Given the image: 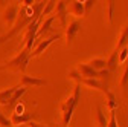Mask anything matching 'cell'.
<instances>
[{
  "label": "cell",
  "mask_w": 128,
  "mask_h": 127,
  "mask_svg": "<svg viewBox=\"0 0 128 127\" xmlns=\"http://www.w3.org/2000/svg\"><path fill=\"white\" fill-rule=\"evenodd\" d=\"M94 122H96V127H107L108 119L105 118V115H104V112H102V107H101V106H96V116H94Z\"/></svg>",
  "instance_id": "cell-15"
},
{
  "label": "cell",
  "mask_w": 128,
  "mask_h": 127,
  "mask_svg": "<svg viewBox=\"0 0 128 127\" xmlns=\"http://www.w3.org/2000/svg\"><path fill=\"white\" fill-rule=\"evenodd\" d=\"M0 125H2V127H12L11 119H8L2 112H0Z\"/></svg>",
  "instance_id": "cell-22"
},
{
  "label": "cell",
  "mask_w": 128,
  "mask_h": 127,
  "mask_svg": "<svg viewBox=\"0 0 128 127\" xmlns=\"http://www.w3.org/2000/svg\"><path fill=\"white\" fill-rule=\"evenodd\" d=\"M55 20H56L55 15H49V17L43 19V22H41V25H40V29H38V32H37V38H35V40H38L40 37H43L46 32H49V31L52 29V23H54Z\"/></svg>",
  "instance_id": "cell-10"
},
{
  "label": "cell",
  "mask_w": 128,
  "mask_h": 127,
  "mask_svg": "<svg viewBox=\"0 0 128 127\" xmlns=\"http://www.w3.org/2000/svg\"><path fill=\"white\" fill-rule=\"evenodd\" d=\"M82 5H84V12L88 14L90 9H92V6L94 5V2H93V0H86V2H82Z\"/></svg>",
  "instance_id": "cell-23"
},
{
  "label": "cell",
  "mask_w": 128,
  "mask_h": 127,
  "mask_svg": "<svg viewBox=\"0 0 128 127\" xmlns=\"http://www.w3.org/2000/svg\"><path fill=\"white\" fill-rule=\"evenodd\" d=\"M120 86H122V89L128 87V57L125 60V69H124V74H122V78H120Z\"/></svg>",
  "instance_id": "cell-19"
},
{
  "label": "cell",
  "mask_w": 128,
  "mask_h": 127,
  "mask_svg": "<svg viewBox=\"0 0 128 127\" xmlns=\"http://www.w3.org/2000/svg\"><path fill=\"white\" fill-rule=\"evenodd\" d=\"M113 9H114V3L113 2H107V17H108V23L113 22Z\"/></svg>",
  "instance_id": "cell-21"
},
{
  "label": "cell",
  "mask_w": 128,
  "mask_h": 127,
  "mask_svg": "<svg viewBox=\"0 0 128 127\" xmlns=\"http://www.w3.org/2000/svg\"><path fill=\"white\" fill-rule=\"evenodd\" d=\"M87 65H90L94 71H98V72H101V71H105L107 69V60L105 58H102V57H98V58H92Z\"/></svg>",
  "instance_id": "cell-14"
},
{
  "label": "cell",
  "mask_w": 128,
  "mask_h": 127,
  "mask_svg": "<svg viewBox=\"0 0 128 127\" xmlns=\"http://www.w3.org/2000/svg\"><path fill=\"white\" fill-rule=\"evenodd\" d=\"M23 110H24V106H23V104H17V107H15V113H17V115H22Z\"/></svg>",
  "instance_id": "cell-24"
},
{
  "label": "cell",
  "mask_w": 128,
  "mask_h": 127,
  "mask_svg": "<svg viewBox=\"0 0 128 127\" xmlns=\"http://www.w3.org/2000/svg\"><path fill=\"white\" fill-rule=\"evenodd\" d=\"M78 84H84V86H88L92 89H96V90H101L104 93L108 92L107 89V84H104L101 80H98V78H81V80L78 81Z\"/></svg>",
  "instance_id": "cell-8"
},
{
  "label": "cell",
  "mask_w": 128,
  "mask_h": 127,
  "mask_svg": "<svg viewBox=\"0 0 128 127\" xmlns=\"http://www.w3.org/2000/svg\"><path fill=\"white\" fill-rule=\"evenodd\" d=\"M34 115H17V113H12L11 116V124L12 127H17V125H22V124H26V122H30V121H34Z\"/></svg>",
  "instance_id": "cell-12"
},
{
  "label": "cell",
  "mask_w": 128,
  "mask_h": 127,
  "mask_svg": "<svg viewBox=\"0 0 128 127\" xmlns=\"http://www.w3.org/2000/svg\"><path fill=\"white\" fill-rule=\"evenodd\" d=\"M61 37L60 35H52V37H49V38H44V40H41L40 43H38V46L35 47L34 51H32L30 54H29V58H34V57H38V55H41L47 47H49L55 40H60Z\"/></svg>",
  "instance_id": "cell-6"
},
{
  "label": "cell",
  "mask_w": 128,
  "mask_h": 127,
  "mask_svg": "<svg viewBox=\"0 0 128 127\" xmlns=\"http://www.w3.org/2000/svg\"><path fill=\"white\" fill-rule=\"evenodd\" d=\"M81 98V84H78L73 87V93L61 104V119H62V127H69V122L73 116V112L79 103Z\"/></svg>",
  "instance_id": "cell-1"
},
{
  "label": "cell",
  "mask_w": 128,
  "mask_h": 127,
  "mask_svg": "<svg viewBox=\"0 0 128 127\" xmlns=\"http://www.w3.org/2000/svg\"><path fill=\"white\" fill-rule=\"evenodd\" d=\"M26 90H28V87H18L17 90L14 92V95L11 97V100H9V104L8 106H14V104H17V101L23 97V95L26 93Z\"/></svg>",
  "instance_id": "cell-16"
},
{
  "label": "cell",
  "mask_w": 128,
  "mask_h": 127,
  "mask_svg": "<svg viewBox=\"0 0 128 127\" xmlns=\"http://www.w3.org/2000/svg\"><path fill=\"white\" fill-rule=\"evenodd\" d=\"M105 97H107V106H108V109H110V112H111V110H116V109H118V101H116V98H114V95L108 90V92L105 93Z\"/></svg>",
  "instance_id": "cell-17"
},
{
  "label": "cell",
  "mask_w": 128,
  "mask_h": 127,
  "mask_svg": "<svg viewBox=\"0 0 128 127\" xmlns=\"http://www.w3.org/2000/svg\"><path fill=\"white\" fill-rule=\"evenodd\" d=\"M79 29H81V20H78V19L73 20V22H70L66 26V44L67 46L72 44V41L75 40V37H76Z\"/></svg>",
  "instance_id": "cell-5"
},
{
  "label": "cell",
  "mask_w": 128,
  "mask_h": 127,
  "mask_svg": "<svg viewBox=\"0 0 128 127\" xmlns=\"http://www.w3.org/2000/svg\"><path fill=\"white\" fill-rule=\"evenodd\" d=\"M107 127H119L118 125V118H116V110H111L110 112V119L107 122Z\"/></svg>",
  "instance_id": "cell-20"
},
{
  "label": "cell",
  "mask_w": 128,
  "mask_h": 127,
  "mask_svg": "<svg viewBox=\"0 0 128 127\" xmlns=\"http://www.w3.org/2000/svg\"><path fill=\"white\" fill-rule=\"evenodd\" d=\"M55 19L60 20L62 28L67 26V5H66L64 0H60L55 5Z\"/></svg>",
  "instance_id": "cell-7"
},
{
  "label": "cell",
  "mask_w": 128,
  "mask_h": 127,
  "mask_svg": "<svg viewBox=\"0 0 128 127\" xmlns=\"http://www.w3.org/2000/svg\"><path fill=\"white\" fill-rule=\"evenodd\" d=\"M78 74L81 75V78H98V80H101V72L94 71L90 65H87V63H79L78 68H76Z\"/></svg>",
  "instance_id": "cell-4"
},
{
  "label": "cell",
  "mask_w": 128,
  "mask_h": 127,
  "mask_svg": "<svg viewBox=\"0 0 128 127\" xmlns=\"http://www.w3.org/2000/svg\"><path fill=\"white\" fill-rule=\"evenodd\" d=\"M29 127H44L43 124H38V122H35V121H30L29 122Z\"/></svg>",
  "instance_id": "cell-25"
},
{
  "label": "cell",
  "mask_w": 128,
  "mask_h": 127,
  "mask_svg": "<svg viewBox=\"0 0 128 127\" xmlns=\"http://www.w3.org/2000/svg\"><path fill=\"white\" fill-rule=\"evenodd\" d=\"M67 14H72V15H75V17H82V15H86L82 2H78V0L70 2L69 6H67Z\"/></svg>",
  "instance_id": "cell-11"
},
{
  "label": "cell",
  "mask_w": 128,
  "mask_h": 127,
  "mask_svg": "<svg viewBox=\"0 0 128 127\" xmlns=\"http://www.w3.org/2000/svg\"><path fill=\"white\" fill-rule=\"evenodd\" d=\"M55 5H56V2H54V0L46 2V6L43 8V12H41V19H46V15H49V14L55 9Z\"/></svg>",
  "instance_id": "cell-18"
},
{
  "label": "cell",
  "mask_w": 128,
  "mask_h": 127,
  "mask_svg": "<svg viewBox=\"0 0 128 127\" xmlns=\"http://www.w3.org/2000/svg\"><path fill=\"white\" fill-rule=\"evenodd\" d=\"M18 12V5L17 3H12V5H8L5 9H3V12H2V20L5 22V25L8 26V28H14V23H15V20H17V14Z\"/></svg>",
  "instance_id": "cell-3"
},
{
  "label": "cell",
  "mask_w": 128,
  "mask_h": 127,
  "mask_svg": "<svg viewBox=\"0 0 128 127\" xmlns=\"http://www.w3.org/2000/svg\"><path fill=\"white\" fill-rule=\"evenodd\" d=\"M44 84H46V80H43V78H38V77L26 75V74L22 75L20 83H18L20 87H28V86H44Z\"/></svg>",
  "instance_id": "cell-9"
},
{
  "label": "cell",
  "mask_w": 128,
  "mask_h": 127,
  "mask_svg": "<svg viewBox=\"0 0 128 127\" xmlns=\"http://www.w3.org/2000/svg\"><path fill=\"white\" fill-rule=\"evenodd\" d=\"M29 54H30L29 49L22 47V51L15 55L12 60L3 63V65H0V71H2V69H12V71H17V72H20V74L23 75V74L26 72V69H28L29 60H30V58H29Z\"/></svg>",
  "instance_id": "cell-2"
},
{
  "label": "cell",
  "mask_w": 128,
  "mask_h": 127,
  "mask_svg": "<svg viewBox=\"0 0 128 127\" xmlns=\"http://www.w3.org/2000/svg\"><path fill=\"white\" fill-rule=\"evenodd\" d=\"M18 87H20V86L17 84V86H14V87H8V89H3V90H0V106H6V107H8L11 97L14 95V92L17 90Z\"/></svg>",
  "instance_id": "cell-13"
}]
</instances>
